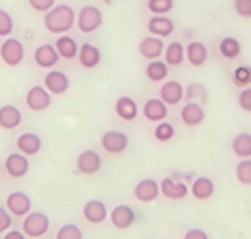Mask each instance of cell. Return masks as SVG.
Wrapping results in <instances>:
<instances>
[{
    "instance_id": "cell-1",
    "label": "cell",
    "mask_w": 251,
    "mask_h": 239,
    "mask_svg": "<svg viewBox=\"0 0 251 239\" xmlns=\"http://www.w3.org/2000/svg\"><path fill=\"white\" fill-rule=\"evenodd\" d=\"M75 23V13L73 7L69 5H56L46 12L45 15V26L50 33L54 35H64L68 33Z\"/></svg>"
},
{
    "instance_id": "cell-2",
    "label": "cell",
    "mask_w": 251,
    "mask_h": 239,
    "mask_svg": "<svg viewBox=\"0 0 251 239\" xmlns=\"http://www.w3.org/2000/svg\"><path fill=\"white\" fill-rule=\"evenodd\" d=\"M103 23L102 12L96 5L82 7L77 13V28L80 33H94Z\"/></svg>"
},
{
    "instance_id": "cell-3",
    "label": "cell",
    "mask_w": 251,
    "mask_h": 239,
    "mask_svg": "<svg viewBox=\"0 0 251 239\" xmlns=\"http://www.w3.org/2000/svg\"><path fill=\"white\" fill-rule=\"evenodd\" d=\"M50 229V218L43 212H30L23 219V233L30 238L45 236Z\"/></svg>"
},
{
    "instance_id": "cell-4",
    "label": "cell",
    "mask_w": 251,
    "mask_h": 239,
    "mask_svg": "<svg viewBox=\"0 0 251 239\" xmlns=\"http://www.w3.org/2000/svg\"><path fill=\"white\" fill-rule=\"evenodd\" d=\"M0 58L10 67H15L23 61L25 58V49H23V44L15 38H8L0 46Z\"/></svg>"
},
{
    "instance_id": "cell-5",
    "label": "cell",
    "mask_w": 251,
    "mask_h": 239,
    "mask_svg": "<svg viewBox=\"0 0 251 239\" xmlns=\"http://www.w3.org/2000/svg\"><path fill=\"white\" fill-rule=\"evenodd\" d=\"M75 167L80 174L84 175H94L100 171L102 167V159L99 156L97 151L94 149H87V151H82L75 159Z\"/></svg>"
},
{
    "instance_id": "cell-6",
    "label": "cell",
    "mask_w": 251,
    "mask_h": 239,
    "mask_svg": "<svg viewBox=\"0 0 251 239\" xmlns=\"http://www.w3.org/2000/svg\"><path fill=\"white\" fill-rule=\"evenodd\" d=\"M159 189H161V194L164 195V198H169V200H184L187 196L189 190H191L187 182L173 179V177H166V179L161 180Z\"/></svg>"
},
{
    "instance_id": "cell-7",
    "label": "cell",
    "mask_w": 251,
    "mask_h": 239,
    "mask_svg": "<svg viewBox=\"0 0 251 239\" xmlns=\"http://www.w3.org/2000/svg\"><path fill=\"white\" fill-rule=\"evenodd\" d=\"M102 148L105 149L108 154H120L128 148L130 139L128 136L122 131H107L102 134Z\"/></svg>"
},
{
    "instance_id": "cell-8",
    "label": "cell",
    "mask_w": 251,
    "mask_h": 239,
    "mask_svg": "<svg viewBox=\"0 0 251 239\" xmlns=\"http://www.w3.org/2000/svg\"><path fill=\"white\" fill-rule=\"evenodd\" d=\"M25 102L28 105V109L33 111H43L46 109H50L51 105V95L46 90V87L35 86L26 92Z\"/></svg>"
},
{
    "instance_id": "cell-9",
    "label": "cell",
    "mask_w": 251,
    "mask_h": 239,
    "mask_svg": "<svg viewBox=\"0 0 251 239\" xmlns=\"http://www.w3.org/2000/svg\"><path fill=\"white\" fill-rule=\"evenodd\" d=\"M184 97H186V88L177 81L164 82L159 88V98L168 107H174V105L181 104V100Z\"/></svg>"
},
{
    "instance_id": "cell-10",
    "label": "cell",
    "mask_w": 251,
    "mask_h": 239,
    "mask_svg": "<svg viewBox=\"0 0 251 239\" xmlns=\"http://www.w3.org/2000/svg\"><path fill=\"white\" fill-rule=\"evenodd\" d=\"M140 49V54L143 56L145 59L148 61H154V59H159L161 56H164V41L163 38H158V36H146V38L141 40V43L138 46Z\"/></svg>"
},
{
    "instance_id": "cell-11",
    "label": "cell",
    "mask_w": 251,
    "mask_h": 239,
    "mask_svg": "<svg viewBox=\"0 0 251 239\" xmlns=\"http://www.w3.org/2000/svg\"><path fill=\"white\" fill-rule=\"evenodd\" d=\"M143 116L151 123H161L168 118V105L161 98H150L143 105Z\"/></svg>"
},
{
    "instance_id": "cell-12",
    "label": "cell",
    "mask_w": 251,
    "mask_h": 239,
    "mask_svg": "<svg viewBox=\"0 0 251 239\" xmlns=\"http://www.w3.org/2000/svg\"><path fill=\"white\" fill-rule=\"evenodd\" d=\"M7 208L15 217H26L31 210V200L23 192H12L7 196Z\"/></svg>"
},
{
    "instance_id": "cell-13",
    "label": "cell",
    "mask_w": 251,
    "mask_h": 239,
    "mask_svg": "<svg viewBox=\"0 0 251 239\" xmlns=\"http://www.w3.org/2000/svg\"><path fill=\"white\" fill-rule=\"evenodd\" d=\"M146 28H148V31L151 35L158 36V38H168V36H171L174 30H176L174 22L169 17H164V15L151 17L148 20V26Z\"/></svg>"
},
{
    "instance_id": "cell-14",
    "label": "cell",
    "mask_w": 251,
    "mask_h": 239,
    "mask_svg": "<svg viewBox=\"0 0 251 239\" xmlns=\"http://www.w3.org/2000/svg\"><path fill=\"white\" fill-rule=\"evenodd\" d=\"M159 194V184L154 179H143L135 187V198L140 200L141 203H151V201L158 198Z\"/></svg>"
},
{
    "instance_id": "cell-15",
    "label": "cell",
    "mask_w": 251,
    "mask_h": 239,
    "mask_svg": "<svg viewBox=\"0 0 251 239\" xmlns=\"http://www.w3.org/2000/svg\"><path fill=\"white\" fill-rule=\"evenodd\" d=\"M136 215L128 205H117L110 212V221L117 229H126L135 223Z\"/></svg>"
},
{
    "instance_id": "cell-16",
    "label": "cell",
    "mask_w": 251,
    "mask_h": 239,
    "mask_svg": "<svg viewBox=\"0 0 251 239\" xmlns=\"http://www.w3.org/2000/svg\"><path fill=\"white\" fill-rule=\"evenodd\" d=\"M45 87L50 93L63 95L69 88V77L61 71H50L45 76Z\"/></svg>"
},
{
    "instance_id": "cell-17",
    "label": "cell",
    "mask_w": 251,
    "mask_h": 239,
    "mask_svg": "<svg viewBox=\"0 0 251 239\" xmlns=\"http://www.w3.org/2000/svg\"><path fill=\"white\" fill-rule=\"evenodd\" d=\"M77 59L82 67L86 69H94L100 64L102 61V53L97 46H94L91 43H84L82 46H79V54Z\"/></svg>"
},
{
    "instance_id": "cell-18",
    "label": "cell",
    "mask_w": 251,
    "mask_h": 239,
    "mask_svg": "<svg viewBox=\"0 0 251 239\" xmlns=\"http://www.w3.org/2000/svg\"><path fill=\"white\" fill-rule=\"evenodd\" d=\"M181 120L187 126H199L205 120V110L201 104L196 102H187L181 109Z\"/></svg>"
},
{
    "instance_id": "cell-19",
    "label": "cell",
    "mask_w": 251,
    "mask_h": 239,
    "mask_svg": "<svg viewBox=\"0 0 251 239\" xmlns=\"http://www.w3.org/2000/svg\"><path fill=\"white\" fill-rule=\"evenodd\" d=\"M28 169H30V164H28V159L25 157V154L13 152L5 159V171L8 172L10 177H15V179L25 177Z\"/></svg>"
},
{
    "instance_id": "cell-20",
    "label": "cell",
    "mask_w": 251,
    "mask_h": 239,
    "mask_svg": "<svg viewBox=\"0 0 251 239\" xmlns=\"http://www.w3.org/2000/svg\"><path fill=\"white\" fill-rule=\"evenodd\" d=\"M186 59L194 67H202L208 59L207 46L201 43V41H191V43L186 46Z\"/></svg>"
},
{
    "instance_id": "cell-21",
    "label": "cell",
    "mask_w": 251,
    "mask_h": 239,
    "mask_svg": "<svg viewBox=\"0 0 251 239\" xmlns=\"http://www.w3.org/2000/svg\"><path fill=\"white\" fill-rule=\"evenodd\" d=\"M84 218L92 224H100L105 221L107 218V207L100 200H91L84 205Z\"/></svg>"
},
{
    "instance_id": "cell-22",
    "label": "cell",
    "mask_w": 251,
    "mask_h": 239,
    "mask_svg": "<svg viewBox=\"0 0 251 239\" xmlns=\"http://www.w3.org/2000/svg\"><path fill=\"white\" fill-rule=\"evenodd\" d=\"M59 58V53L51 44H41L35 51V63L40 67H53V65L58 64Z\"/></svg>"
},
{
    "instance_id": "cell-23",
    "label": "cell",
    "mask_w": 251,
    "mask_h": 239,
    "mask_svg": "<svg viewBox=\"0 0 251 239\" xmlns=\"http://www.w3.org/2000/svg\"><path fill=\"white\" fill-rule=\"evenodd\" d=\"M215 192V185L208 177H196L191 182V194L194 195V198L197 200H208Z\"/></svg>"
},
{
    "instance_id": "cell-24",
    "label": "cell",
    "mask_w": 251,
    "mask_h": 239,
    "mask_svg": "<svg viewBox=\"0 0 251 239\" xmlns=\"http://www.w3.org/2000/svg\"><path fill=\"white\" fill-rule=\"evenodd\" d=\"M22 123V111L13 105L0 107V128L15 130Z\"/></svg>"
},
{
    "instance_id": "cell-25",
    "label": "cell",
    "mask_w": 251,
    "mask_h": 239,
    "mask_svg": "<svg viewBox=\"0 0 251 239\" xmlns=\"http://www.w3.org/2000/svg\"><path fill=\"white\" fill-rule=\"evenodd\" d=\"M115 113L125 121H133L138 116V105L131 97H120L115 102Z\"/></svg>"
},
{
    "instance_id": "cell-26",
    "label": "cell",
    "mask_w": 251,
    "mask_h": 239,
    "mask_svg": "<svg viewBox=\"0 0 251 239\" xmlns=\"http://www.w3.org/2000/svg\"><path fill=\"white\" fill-rule=\"evenodd\" d=\"M17 148L25 156H35L41 151V139L35 133H23L22 136H18Z\"/></svg>"
},
{
    "instance_id": "cell-27",
    "label": "cell",
    "mask_w": 251,
    "mask_h": 239,
    "mask_svg": "<svg viewBox=\"0 0 251 239\" xmlns=\"http://www.w3.org/2000/svg\"><path fill=\"white\" fill-rule=\"evenodd\" d=\"M186 59V48L181 41H173L166 46L164 49V61L168 65H181L182 61Z\"/></svg>"
},
{
    "instance_id": "cell-28",
    "label": "cell",
    "mask_w": 251,
    "mask_h": 239,
    "mask_svg": "<svg viewBox=\"0 0 251 239\" xmlns=\"http://www.w3.org/2000/svg\"><path fill=\"white\" fill-rule=\"evenodd\" d=\"M56 51L59 53L61 58L64 59H74L75 56L79 54V46L77 43L71 38L68 35H61L58 40H56V44H54Z\"/></svg>"
},
{
    "instance_id": "cell-29",
    "label": "cell",
    "mask_w": 251,
    "mask_h": 239,
    "mask_svg": "<svg viewBox=\"0 0 251 239\" xmlns=\"http://www.w3.org/2000/svg\"><path fill=\"white\" fill-rule=\"evenodd\" d=\"M231 151L235 156L241 159L251 157V134L250 133H238L231 141Z\"/></svg>"
},
{
    "instance_id": "cell-30",
    "label": "cell",
    "mask_w": 251,
    "mask_h": 239,
    "mask_svg": "<svg viewBox=\"0 0 251 239\" xmlns=\"http://www.w3.org/2000/svg\"><path fill=\"white\" fill-rule=\"evenodd\" d=\"M169 74V65L166 64V61L161 59H154L150 61L148 65H146V77L150 79L151 82H161L168 77Z\"/></svg>"
},
{
    "instance_id": "cell-31",
    "label": "cell",
    "mask_w": 251,
    "mask_h": 239,
    "mask_svg": "<svg viewBox=\"0 0 251 239\" xmlns=\"http://www.w3.org/2000/svg\"><path fill=\"white\" fill-rule=\"evenodd\" d=\"M187 102H196V104H207L208 100V92L203 84L201 82H192L186 87V97Z\"/></svg>"
},
{
    "instance_id": "cell-32",
    "label": "cell",
    "mask_w": 251,
    "mask_h": 239,
    "mask_svg": "<svg viewBox=\"0 0 251 239\" xmlns=\"http://www.w3.org/2000/svg\"><path fill=\"white\" fill-rule=\"evenodd\" d=\"M219 51L225 59H236L241 54V44L233 36H226L220 41Z\"/></svg>"
},
{
    "instance_id": "cell-33",
    "label": "cell",
    "mask_w": 251,
    "mask_h": 239,
    "mask_svg": "<svg viewBox=\"0 0 251 239\" xmlns=\"http://www.w3.org/2000/svg\"><path fill=\"white\" fill-rule=\"evenodd\" d=\"M231 81L236 87H248L251 84V67L250 65H238V67L235 69L233 74H231Z\"/></svg>"
},
{
    "instance_id": "cell-34",
    "label": "cell",
    "mask_w": 251,
    "mask_h": 239,
    "mask_svg": "<svg viewBox=\"0 0 251 239\" xmlns=\"http://www.w3.org/2000/svg\"><path fill=\"white\" fill-rule=\"evenodd\" d=\"M236 180L241 185H251V159H243L238 162V166L235 169Z\"/></svg>"
},
{
    "instance_id": "cell-35",
    "label": "cell",
    "mask_w": 251,
    "mask_h": 239,
    "mask_svg": "<svg viewBox=\"0 0 251 239\" xmlns=\"http://www.w3.org/2000/svg\"><path fill=\"white\" fill-rule=\"evenodd\" d=\"M176 134V130L174 126L169 123V121H161V123L156 125L154 128V138L158 139L161 143H166V141H171Z\"/></svg>"
},
{
    "instance_id": "cell-36",
    "label": "cell",
    "mask_w": 251,
    "mask_h": 239,
    "mask_svg": "<svg viewBox=\"0 0 251 239\" xmlns=\"http://www.w3.org/2000/svg\"><path fill=\"white\" fill-rule=\"evenodd\" d=\"M56 239H82V231L77 224L74 223H68L63 224L58 233H56Z\"/></svg>"
},
{
    "instance_id": "cell-37",
    "label": "cell",
    "mask_w": 251,
    "mask_h": 239,
    "mask_svg": "<svg viewBox=\"0 0 251 239\" xmlns=\"http://www.w3.org/2000/svg\"><path fill=\"white\" fill-rule=\"evenodd\" d=\"M174 7V0H148V10L154 15L169 13Z\"/></svg>"
},
{
    "instance_id": "cell-38",
    "label": "cell",
    "mask_w": 251,
    "mask_h": 239,
    "mask_svg": "<svg viewBox=\"0 0 251 239\" xmlns=\"http://www.w3.org/2000/svg\"><path fill=\"white\" fill-rule=\"evenodd\" d=\"M13 31V20L5 10L0 8V36H8Z\"/></svg>"
},
{
    "instance_id": "cell-39",
    "label": "cell",
    "mask_w": 251,
    "mask_h": 239,
    "mask_svg": "<svg viewBox=\"0 0 251 239\" xmlns=\"http://www.w3.org/2000/svg\"><path fill=\"white\" fill-rule=\"evenodd\" d=\"M233 8L241 18H251V0H235Z\"/></svg>"
},
{
    "instance_id": "cell-40",
    "label": "cell",
    "mask_w": 251,
    "mask_h": 239,
    "mask_svg": "<svg viewBox=\"0 0 251 239\" xmlns=\"http://www.w3.org/2000/svg\"><path fill=\"white\" fill-rule=\"evenodd\" d=\"M238 105L241 107V110L251 113V87H245L238 93Z\"/></svg>"
},
{
    "instance_id": "cell-41",
    "label": "cell",
    "mask_w": 251,
    "mask_h": 239,
    "mask_svg": "<svg viewBox=\"0 0 251 239\" xmlns=\"http://www.w3.org/2000/svg\"><path fill=\"white\" fill-rule=\"evenodd\" d=\"M28 2L36 12H50L54 7L56 0H28Z\"/></svg>"
},
{
    "instance_id": "cell-42",
    "label": "cell",
    "mask_w": 251,
    "mask_h": 239,
    "mask_svg": "<svg viewBox=\"0 0 251 239\" xmlns=\"http://www.w3.org/2000/svg\"><path fill=\"white\" fill-rule=\"evenodd\" d=\"M12 226V217L5 208L0 207V233H7Z\"/></svg>"
},
{
    "instance_id": "cell-43",
    "label": "cell",
    "mask_w": 251,
    "mask_h": 239,
    "mask_svg": "<svg viewBox=\"0 0 251 239\" xmlns=\"http://www.w3.org/2000/svg\"><path fill=\"white\" fill-rule=\"evenodd\" d=\"M182 239H208V234L203 231V229H199V228H192L184 234Z\"/></svg>"
},
{
    "instance_id": "cell-44",
    "label": "cell",
    "mask_w": 251,
    "mask_h": 239,
    "mask_svg": "<svg viewBox=\"0 0 251 239\" xmlns=\"http://www.w3.org/2000/svg\"><path fill=\"white\" fill-rule=\"evenodd\" d=\"M3 239H26L25 233L18 231V229H8V231L3 234Z\"/></svg>"
},
{
    "instance_id": "cell-45",
    "label": "cell",
    "mask_w": 251,
    "mask_h": 239,
    "mask_svg": "<svg viewBox=\"0 0 251 239\" xmlns=\"http://www.w3.org/2000/svg\"><path fill=\"white\" fill-rule=\"evenodd\" d=\"M102 2H105V3H112V0H102Z\"/></svg>"
}]
</instances>
